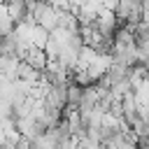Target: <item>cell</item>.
I'll return each instance as SVG.
<instances>
[{
  "label": "cell",
  "instance_id": "6da1fadb",
  "mask_svg": "<svg viewBox=\"0 0 149 149\" xmlns=\"http://www.w3.org/2000/svg\"><path fill=\"white\" fill-rule=\"evenodd\" d=\"M95 28L100 30L102 37H112L114 30H116V14L107 7H100L98 9V16H95Z\"/></svg>",
  "mask_w": 149,
  "mask_h": 149
},
{
  "label": "cell",
  "instance_id": "7a4b0ae2",
  "mask_svg": "<svg viewBox=\"0 0 149 149\" xmlns=\"http://www.w3.org/2000/svg\"><path fill=\"white\" fill-rule=\"evenodd\" d=\"M7 14H9V19H12L14 23L26 21V19L33 21L30 9H28V0H9V2H7Z\"/></svg>",
  "mask_w": 149,
  "mask_h": 149
},
{
  "label": "cell",
  "instance_id": "3957f363",
  "mask_svg": "<svg viewBox=\"0 0 149 149\" xmlns=\"http://www.w3.org/2000/svg\"><path fill=\"white\" fill-rule=\"evenodd\" d=\"M21 61H26L30 68H35V70H44L47 68V54H44V49H40V47H28V51L21 56Z\"/></svg>",
  "mask_w": 149,
  "mask_h": 149
},
{
  "label": "cell",
  "instance_id": "277c9868",
  "mask_svg": "<svg viewBox=\"0 0 149 149\" xmlns=\"http://www.w3.org/2000/svg\"><path fill=\"white\" fill-rule=\"evenodd\" d=\"M16 79H23L28 84H40L42 81V72L35 70V68H30L26 61H21L19 63V70H16Z\"/></svg>",
  "mask_w": 149,
  "mask_h": 149
},
{
  "label": "cell",
  "instance_id": "5b68a950",
  "mask_svg": "<svg viewBox=\"0 0 149 149\" xmlns=\"http://www.w3.org/2000/svg\"><path fill=\"white\" fill-rule=\"evenodd\" d=\"M47 40H49V30L35 23V26H33V33H30V44H33V47H40V49H44Z\"/></svg>",
  "mask_w": 149,
  "mask_h": 149
},
{
  "label": "cell",
  "instance_id": "8992f818",
  "mask_svg": "<svg viewBox=\"0 0 149 149\" xmlns=\"http://www.w3.org/2000/svg\"><path fill=\"white\" fill-rule=\"evenodd\" d=\"M12 30H14V21H12L9 14H7V5L0 2V35H7V33H12Z\"/></svg>",
  "mask_w": 149,
  "mask_h": 149
},
{
  "label": "cell",
  "instance_id": "52a82bcc",
  "mask_svg": "<svg viewBox=\"0 0 149 149\" xmlns=\"http://www.w3.org/2000/svg\"><path fill=\"white\" fill-rule=\"evenodd\" d=\"M79 98H81V86L68 81V105H79Z\"/></svg>",
  "mask_w": 149,
  "mask_h": 149
},
{
  "label": "cell",
  "instance_id": "ba28073f",
  "mask_svg": "<svg viewBox=\"0 0 149 149\" xmlns=\"http://www.w3.org/2000/svg\"><path fill=\"white\" fill-rule=\"evenodd\" d=\"M7 142V133H5V128H0V144H5Z\"/></svg>",
  "mask_w": 149,
  "mask_h": 149
}]
</instances>
